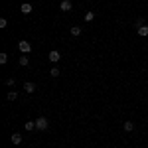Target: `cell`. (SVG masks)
Segmentation results:
<instances>
[{"label": "cell", "instance_id": "cell-1", "mask_svg": "<svg viewBox=\"0 0 148 148\" xmlns=\"http://www.w3.org/2000/svg\"><path fill=\"white\" fill-rule=\"evenodd\" d=\"M18 49L22 51L24 56H28V53L32 51V44H28L26 40H22V42H18Z\"/></svg>", "mask_w": 148, "mask_h": 148}, {"label": "cell", "instance_id": "cell-2", "mask_svg": "<svg viewBox=\"0 0 148 148\" xmlns=\"http://www.w3.org/2000/svg\"><path fill=\"white\" fill-rule=\"evenodd\" d=\"M47 125H49V123H47L46 116H40V119H36V128H38V130H46Z\"/></svg>", "mask_w": 148, "mask_h": 148}, {"label": "cell", "instance_id": "cell-3", "mask_svg": "<svg viewBox=\"0 0 148 148\" xmlns=\"http://www.w3.org/2000/svg\"><path fill=\"white\" fill-rule=\"evenodd\" d=\"M47 59H49V61H51V63H57V61H59V59H61V53H59V51H56V49H53V51H49V56H47Z\"/></svg>", "mask_w": 148, "mask_h": 148}, {"label": "cell", "instance_id": "cell-4", "mask_svg": "<svg viewBox=\"0 0 148 148\" xmlns=\"http://www.w3.org/2000/svg\"><path fill=\"white\" fill-rule=\"evenodd\" d=\"M24 91H26V93H34V91H36V83H32V81H26V83H24Z\"/></svg>", "mask_w": 148, "mask_h": 148}, {"label": "cell", "instance_id": "cell-5", "mask_svg": "<svg viewBox=\"0 0 148 148\" xmlns=\"http://www.w3.org/2000/svg\"><path fill=\"white\" fill-rule=\"evenodd\" d=\"M59 8H61L63 12H69L71 8H73V6H71V2H69V0H63V2L59 4Z\"/></svg>", "mask_w": 148, "mask_h": 148}, {"label": "cell", "instance_id": "cell-6", "mask_svg": "<svg viewBox=\"0 0 148 148\" xmlns=\"http://www.w3.org/2000/svg\"><path fill=\"white\" fill-rule=\"evenodd\" d=\"M20 10H22V14H26V16H28V14L32 12V4H28V2H24L22 6H20Z\"/></svg>", "mask_w": 148, "mask_h": 148}, {"label": "cell", "instance_id": "cell-7", "mask_svg": "<svg viewBox=\"0 0 148 148\" xmlns=\"http://www.w3.org/2000/svg\"><path fill=\"white\" fill-rule=\"evenodd\" d=\"M18 63H20L22 67H26V65H30V59H28V56H22L20 59H18Z\"/></svg>", "mask_w": 148, "mask_h": 148}, {"label": "cell", "instance_id": "cell-8", "mask_svg": "<svg viewBox=\"0 0 148 148\" xmlns=\"http://www.w3.org/2000/svg\"><path fill=\"white\" fill-rule=\"evenodd\" d=\"M20 142H22V134H18V132L12 134V144H20Z\"/></svg>", "mask_w": 148, "mask_h": 148}, {"label": "cell", "instance_id": "cell-9", "mask_svg": "<svg viewBox=\"0 0 148 148\" xmlns=\"http://www.w3.org/2000/svg\"><path fill=\"white\" fill-rule=\"evenodd\" d=\"M69 34H71V36H79V34H81V28H79V26H73V28H69Z\"/></svg>", "mask_w": 148, "mask_h": 148}, {"label": "cell", "instance_id": "cell-10", "mask_svg": "<svg viewBox=\"0 0 148 148\" xmlns=\"http://www.w3.org/2000/svg\"><path fill=\"white\" fill-rule=\"evenodd\" d=\"M24 128H26V130H34L36 128V121H28V123L24 125Z\"/></svg>", "mask_w": 148, "mask_h": 148}, {"label": "cell", "instance_id": "cell-11", "mask_svg": "<svg viewBox=\"0 0 148 148\" xmlns=\"http://www.w3.org/2000/svg\"><path fill=\"white\" fill-rule=\"evenodd\" d=\"M138 36H144V38H146L148 36V26H140V28H138Z\"/></svg>", "mask_w": 148, "mask_h": 148}, {"label": "cell", "instance_id": "cell-12", "mask_svg": "<svg viewBox=\"0 0 148 148\" xmlns=\"http://www.w3.org/2000/svg\"><path fill=\"white\" fill-rule=\"evenodd\" d=\"M6 97H8V101H16V99H18V93H16V91H8Z\"/></svg>", "mask_w": 148, "mask_h": 148}, {"label": "cell", "instance_id": "cell-13", "mask_svg": "<svg viewBox=\"0 0 148 148\" xmlns=\"http://www.w3.org/2000/svg\"><path fill=\"white\" fill-rule=\"evenodd\" d=\"M123 126H125V130H126V132H130V130L134 128V123H130V121H126V123H125Z\"/></svg>", "mask_w": 148, "mask_h": 148}, {"label": "cell", "instance_id": "cell-14", "mask_svg": "<svg viewBox=\"0 0 148 148\" xmlns=\"http://www.w3.org/2000/svg\"><path fill=\"white\" fill-rule=\"evenodd\" d=\"M0 63H2V65H4V63H8V53H4V51L0 53Z\"/></svg>", "mask_w": 148, "mask_h": 148}, {"label": "cell", "instance_id": "cell-15", "mask_svg": "<svg viewBox=\"0 0 148 148\" xmlns=\"http://www.w3.org/2000/svg\"><path fill=\"white\" fill-rule=\"evenodd\" d=\"M93 18H95V12H87L85 14V22H91Z\"/></svg>", "mask_w": 148, "mask_h": 148}, {"label": "cell", "instance_id": "cell-16", "mask_svg": "<svg viewBox=\"0 0 148 148\" xmlns=\"http://www.w3.org/2000/svg\"><path fill=\"white\" fill-rule=\"evenodd\" d=\"M49 75H51V77H59V69H57V67H53L51 71H49Z\"/></svg>", "mask_w": 148, "mask_h": 148}, {"label": "cell", "instance_id": "cell-17", "mask_svg": "<svg viewBox=\"0 0 148 148\" xmlns=\"http://www.w3.org/2000/svg\"><path fill=\"white\" fill-rule=\"evenodd\" d=\"M14 83H16V79H14V77H10V79H6V85H8V87H14Z\"/></svg>", "mask_w": 148, "mask_h": 148}, {"label": "cell", "instance_id": "cell-18", "mask_svg": "<svg viewBox=\"0 0 148 148\" xmlns=\"http://www.w3.org/2000/svg\"><path fill=\"white\" fill-rule=\"evenodd\" d=\"M8 26V20L6 18H0V28H6Z\"/></svg>", "mask_w": 148, "mask_h": 148}]
</instances>
